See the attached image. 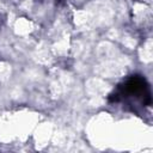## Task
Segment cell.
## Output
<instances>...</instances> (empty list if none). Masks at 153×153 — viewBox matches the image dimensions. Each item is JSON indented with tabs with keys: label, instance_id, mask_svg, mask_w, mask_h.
<instances>
[{
	"label": "cell",
	"instance_id": "6da1fadb",
	"mask_svg": "<svg viewBox=\"0 0 153 153\" xmlns=\"http://www.w3.org/2000/svg\"><path fill=\"white\" fill-rule=\"evenodd\" d=\"M115 96L122 99H134L135 102L141 100L143 105L151 103V93L148 85L143 78L137 75H133L127 79L118 87V93Z\"/></svg>",
	"mask_w": 153,
	"mask_h": 153
}]
</instances>
